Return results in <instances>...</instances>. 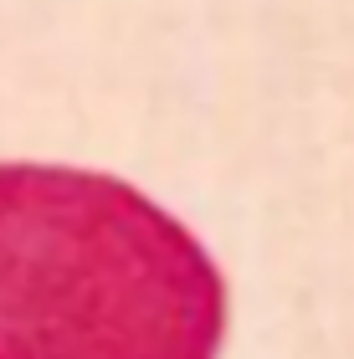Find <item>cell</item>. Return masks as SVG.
Instances as JSON below:
<instances>
[{
	"label": "cell",
	"instance_id": "6da1fadb",
	"mask_svg": "<svg viewBox=\"0 0 354 359\" xmlns=\"http://www.w3.org/2000/svg\"><path fill=\"white\" fill-rule=\"evenodd\" d=\"M226 277L139 185L0 165V359H221Z\"/></svg>",
	"mask_w": 354,
	"mask_h": 359
}]
</instances>
